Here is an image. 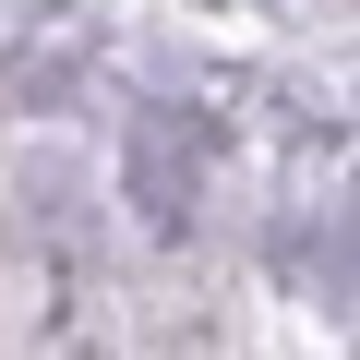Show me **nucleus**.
I'll list each match as a JSON object with an SVG mask.
<instances>
[]
</instances>
